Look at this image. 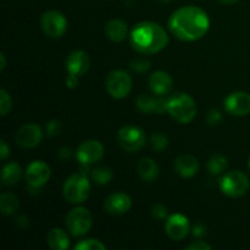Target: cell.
<instances>
[{"mask_svg": "<svg viewBox=\"0 0 250 250\" xmlns=\"http://www.w3.org/2000/svg\"><path fill=\"white\" fill-rule=\"evenodd\" d=\"M210 28L207 12L197 6H183L168 19V29L180 41L193 42L203 38Z\"/></svg>", "mask_w": 250, "mask_h": 250, "instance_id": "cell-1", "label": "cell"}, {"mask_svg": "<svg viewBox=\"0 0 250 250\" xmlns=\"http://www.w3.org/2000/svg\"><path fill=\"white\" fill-rule=\"evenodd\" d=\"M132 48L141 54L159 53L168 43V36L160 24L151 21L139 22L133 27L129 36Z\"/></svg>", "mask_w": 250, "mask_h": 250, "instance_id": "cell-2", "label": "cell"}, {"mask_svg": "<svg viewBox=\"0 0 250 250\" xmlns=\"http://www.w3.org/2000/svg\"><path fill=\"white\" fill-rule=\"evenodd\" d=\"M167 112L180 124H189L197 115V105L190 95L176 93L167 99Z\"/></svg>", "mask_w": 250, "mask_h": 250, "instance_id": "cell-3", "label": "cell"}, {"mask_svg": "<svg viewBox=\"0 0 250 250\" xmlns=\"http://www.w3.org/2000/svg\"><path fill=\"white\" fill-rule=\"evenodd\" d=\"M63 197L71 204H81L85 202L90 193V183L84 172L75 173L65 181L62 188Z\"/></svg>", "mask_w": 250, "mask_h": 250, "instance_id": "cell-4", "label": "cell"}, {"mask_svg": "<svg viewBox=\"0 0 250 250\" xmlns=\"http://www.w3.org/2000/svg\"><path fill=\"white\" fill-rule=\"evenodd\" d=\"M250 187L248 176L239 170L227 172L220 181L222 193L231 198H239L247 193Z\"/></svg>", "mask_w": 250, "mask_h": 250, "instance_id": "cell-5", "label": "cell"}, {"mask_svg": "<svg viewBox=\"0 0 250 250\" xmlns=\"http://www.w3.org/2000/svg\"><path fill=\"white\" fill-rule=\"evenodd\" d=\"M92 214L85 208H75L66 216V227L73 237H82L87 234L92 229Z\"/></svg>", "mask_w": 250, "mask_h": 250, "instance_id": "cell-6", "label": "cell"}, {"mask_svg": "<svg viewBox=\"0 0 250 250\" xmlns=\"http://www.w3.org/2000/svg\"><path fill=\"white\" fill-rule=\"evenodd\" d=\"M117 143L124 150L134 153L146 146V133L139 127L126 125L121 127L117 133Z\"/></svg>", "mask_w": 250, "mask_h": 250, "instance_id": "cell-7", "label": "cell"}, {"mask_svg": "<svg viewBox=\"0 0 250 250\" xmlns=\"http://www.w3.org/2000/svg\"><path fill=\"white\" fill-rule=\"evenodd\" d=\"M106 89L115 99L126 98L132 89L131 76L126 71H111L106 77Z\"/></svg>", "mask_w": 250, "mask_h": 250, "instance_id": "cell-8", "label": "cell"}, {"mask_svg": "<svg viewBox=\"0 0 250 250\" xmlns=\"http://www.w3.org/2000/svg\"><path fill=\"white\" fill-rule=\"evenodd\" d=\"M41 23L44 33L51 38H60L66 33V29H67V20L63 16V14L56 10H49L44 12Z\"/></svg>", "mask_w": 250, "mask_h": 250, "instance_id": "cell-9", "label": "cell"}, {"mask_svg": "<svg viewBox=\"0 0 250 250\" xmlns=\"http://www.w3.org/2000/svg\"><path fill=\"white\" fill-rule=\"evenodd\" d=\"M50 167L44 161H33L27 166L26 181L31 189H41L50 178Z\"/></svg>", "mask_w": 250, "mask_h": 250, "instance_id": "cell-10", "label": "cell"}, {"mask_svg": "<svg viewBox=\"0 0 250 250\" xmlns=\"http://www.w3.org/2000/svg\"><path fill=\"white\" fill-rule=\"evenodd\" d=\"M104 146L99 141L88 139L80 144L77 151H76V156L81 164L90 165V164L99 161L104 156Z\"/></svg>", "mask_w": 250, "mask_h": 250, "instance_id": "cell-11", "label": "cell"}, {"mask_svg": "<svg viewBox=\"0 0 250 250\" xmlns=\"http://www.w3.org/2000/svg\"><path fill=\"white\" fill-rule=\"evenodd\" d=\"M166 234L173 241H182L190 231V225L187 217L182 214H173L166 219Z\"/></svg>", "mask_w": 250, "mask_h": 250, "instance_id": "cell-12", "label": "cell"}, {"mask_svg": "<svg viewBox=\"0 0 250 250\" xmlns=\"http://www.w3.org/2000/svg\"><path fill=\"white\" fill-rule=\"evenodd\" d=\"M225 109L233 116H246L250 114V94L247 92L231 93L225 99Z\"/></svg>", "mask_w": 250, "mask_h": 250, "instance_id": "cell-13", "label": "cell"}, {"mask_svg": "<svg viewBox=\"0 0 250 250\" xmlns=\"http://www.w3.org/2000/svg\"><path fill=\"white\" fill-rule=\"evenodd\" d=\"M16 143L22 148H34L43 139V131L36 124H27L16 132Z\"/></svg>", "mask_w": 250, "mask_h": 250, "instance_id": "cell-14", "label": "cell"}, {"mask_svg": "<svg viewBox=\"0 0 250 250\" xmlns=\"http://www.w3.org/2000/svg\"><path fill=\"white\" fill-rule=\"evenodd\" d=\"M132 207V199L128 194L122 192L112 193L105 199L104 209L109 214L122 215L126 214Z\"/></svg>", "mask_w": 250, "mask_h": 250, "instance_id": "cell-15", "label": "cell"}, {"mask_svg": "<svg viewBox=\"0 0 250 250\" xmlns=\"http://www.w3.org/2000/svg\"><path fill=\"white\" fill-rule=\"evenodd\" d=\"M90 65L89 56L83 50H75L66 59V70L68 73L82 76L88 71Z\"/></svg>", "mask_w": 250, "mask_h": 250, "instance_id": "cell-16", "label": "cell"}, {"mask_svg": "<svg viewBox=\"0 0 250 250\" xmlns=\"http://www.w3.org/2000/svg\"><path fill=\"white\" fill-rule=\"evenodd\" d=\"M172 78L165 71H156V72L151 73V76L149 77V87H150L151 92L159 97L168 94L172 89Z\"/></svg>", "mask_w": 250, "mask_h": 250, "instance_id": "cell-17", "label": "cell"}, {"mask_svg": "<svg viewBox=\"0 0 250 250\" xmlns=\"http://www.w3.org/2000/svg\"><path fill=\"white\" fill-rule=\"evenodd\" d=\"M176 172L183 178H190L199 171V163L192 155H181L175 161Z\"/></svg>", "mask_w": 250, "mask_h": 250, "instance_id": "cell-18", "label": "cell"}, {"mask_svg": "<svg viewBox=\"0 0 250 250\" xmlns=\"http://www.w3.org/2000/svg\"><path fill=\"white\" fill-rule=\"evenodd\" d=\"M105 34L110 41L115 42V43H121L127 38L128 27H127L126 22L122 20L114 19L107 22L105 26Z\"/></svg>", "mask_w": 250, "mask_h": 250, "instance_id": "cell-19", "label": "cell"}, {"mask_svg": "<svg viewBox=\"0 0 250 250\" xmlns=\"http://www.w3.org/2000/svg\"><path fill=\"white\" fill-rule=\"evenodd\" d=\"M137 172L139 177L146 182H153L159 176V166L155 161L150 158H143L138 163L137 166Z\"/></svg>", "mask_w": 250, "mask_h": 250, "instance_id": "cell-20", "label": "cell"}, {"mask_svg": "<svg viewBox=\"0 0 250 250\" xmlns=\"http://www.w3.org/2000/svg\"><path fill=\"white\" fill-rule=\"evenodd\" d=\"M48 244L54 250H65L70 247V238L61 229H53L48 233Z\"/></svg>", "mask_w": 250, "mask_h": 250, "instance_id": "cell-21", "label": "cell"}, {"mask_svg": "<svg viewBox=\"0 0 250 250\" xmlns=\"http://www.w3.org/2000/svg\"><path fill=\"white\" fill-rule=\"evenodd\" d=\"M21 166L17 163H9L2 168L1 181L5 186H14L21 180Z\"/></svg>", "mask_w": 250, "mask_h": 250, "instance_id": "cell-22", "label": "cell"}, {"mask_svg": "<svg viewBox=\"0 0 250 250\" xmlns=\"http://www.w3.org/2000/svg\"><path fill=\"white\" fill-rule=\"evenodd\" d=\"M19 199L11 193H4L0 198V209H1L2 214L6 216L14 215L19 210Z\"/></svg>", "mask_w": 250, "mask_h": 250, "instance_id": "cell-23", "label": "cell"}, {"mask_svg": "<svg viewBox=\"0 0 250 250\" xmlns=\"http://www.w3.org/2000/svg\"><path fill=\"white\" fill-rule=\"evenodd\" d=\"M227 165H229L227 159L225 156L216 154V155H212L208 161V170L211 175H220V173L226 170Z\"/></svg>", "mask_w": 250, "mask_h": 250, "instance_id": "cell-24", "label": "cell"}, {"mask_svg": "<svg viewBox=\"0 0 250 250\" xmlns=\"http://www.w3.org/2000/svg\"><path fill=\"white\" fill-rule=\"evenodd\" d=\"M112 170L106 166H99L92 171V178L97 185L105 186L111 182L112 180Z\"/></svg>", "mask_w": 250, "mask_h": 250, "instance_id": "cell-25", "label": "cell"}, {"mask_svg": "<svg viewBox=\"0 0 250 250\" xmlns=\"http://www.w3.org/2000/svg\"><path fill=\"white\" fill-rule=\"evenodd\" d=\"M155 98L146 94H141L136 99V106L138 107L139 111L144 112V114H153L155 112Z\"/></svg>", "mask_w": 250, "mask_h": 250, "instance_id": "cell-26", "label": "cell"}, {"mask_svg": "<svg viewBox=\"0 0 250 250\" xmlns=\"http://www.w3.org/2000/svg\"><path fill=\"white\" fill-rule=\"evenodd\" d=\"M150 144L154 150L163 151L168 146V138L161 132H155L150 136Z\"/></svg>", "mask_w": 250, "mask_h": 250, "instance_id": "cell-27", "label": "cell"}, {"mask_svg": "<svg viewBox=\"0 0 250 250\" xmlns=\"http://www.w3.org/2000/svg\"><path fill=\"white\" fill-rule=\"evenodd\" d=\"M76 250H104L105 246L100 241L94 238L83 239V241L78 242L75 246Z\"/></svg>", "mask_w": 250, "mask_h": 250, "instance_id": "cell-28", "label": "cell"}, {"mask_svg": "<svg viewBox=\"0 0 250 250\" xmlns=\"http://www.w3.org/2000/svg\"><path fill=\"white\" fill-rule=\"evenodd\" d=\"M12 106V100L11 97L9 95V93L5 89L0 90V114L1 116H5L10 112Z\"/></svg>", "mask_w": 250, "mask_h": 250, "instance_id": "cell-29", "label": "cell"}, {"mask_svg": "<svg viewBox=\"0 0 250 250\" xmlns=\"http://www.w3.org/2000/svg\"><path fill=\"white\" fill-rule=\"evenodd\" d=\"M131 67L134 72H138V73H143L146 72V71L150 68V62L146 59H136L131 62Z\"/></svg>", "mask_w": 250, "mask_h": 250, "instance_id": "cell-30", "label": "cell"}, {"mask_svg": "<svg viewBox=\"0 0 250 250\" xmlns=\"http://www.w3.org/2000/svg\"><path fill=\"white\" fill-rule=\"evenodd\" d=\"M151 215L158 220H166L167 219V209L163 204L158 203V204H154L153 209H151Z\"/></svg>", "mask_w": 250, "mask_h": 250, "instance_id": "cell-31", "label": "cell"}, {"mask_svg": "<svg viewBox=\"0 0 250 250\" xmlns=\"http://www.w3.org/2000/svg\"><path fill=\"white\" fill-rule=\"evenodd\" d=\"M61 131V124L58 120H53L46 124V134L49 137H55L60 133Z\"/></svg>", "mask_w": 250, "mask_h": 250, "instance_id": "cell-32", "label": "cell"}, {"mask_svg": "<svg viewBox=\"0 0 250 250\" xmlns=\"http://www.w3.org/2000/svg\"><path fill=\"white\" fill-rule=\"evenodd\" d=\"M221 120H222L221 112H220L219 110H215V109L210 110L209 114H208L207 116V122L210 125V126H217V125L221 122Z\"/></svg>", "mask_w": 250, "mask_h": 250, "instance_id": "cell-33", "label": "cell"}, {"mask_svg": "<svg viewBox=\"0 0 250 250\" xmlns=\"http://www.w3.org/2000/svg\"><path fill=\"white\" fill-rule=\"evenodd\" d=\"M167 111V100L164 98H156L155 103V112L159 115H163Z\"/></svg>", "mask_w": 250, "mask_h": 250, "instance_id": "cell-34", "label": "cell"}, {"mask_svg": "<svg viewBox=\"0 0 250 250\" xmlns=\"http://www.w3.org/2000/svg\"><path fill=\"white\" fill-rule=\"evenodd\" d=\"M187 250H211V247L209 246L208 243L203 241H197V242H193L190 243L189 246L186 247Z\"/></svg>", "mask_w": 250, "mask_h": 250, "instance_id": "cell-35", "label": "cell"}, {"mask_svg": "<svg viewBox=\"0 0 250 250\" xmlns=\"http://www.w3.org/2000/svg\"><path fill=\"white\" fill-rule=\"evenodd\" d=\"M65 82H66V85H67V88L73 89V88L77 87L78 83H80V76L73 75V73H68L67 77H66V80H65Z\"/></svg>", "mask_w": 250, "mask_h": 250, "instance_id": "cell-36", "label": "cell"}, {"mask_svg": "<svg viewBox=\"0 0 250 250\" xmlns=\"http://www.w3.org/2000/svg\"><path fill=\"white\" fill-rule=\"evenodd\" d=\"M192 234L197 238H203L207 234V229H205L204 225L195 224L192 229Z\"/></svg>", "mask_w": 250, "mask_h": 250, "instance_id": "cell-37", "label": "cell"}, {"mask_svg": "<svg viewBox=\"0 0 250 250\" xmlns=\"http://www.w3.org/2000/svg\"><path fill=\"white\" fill-rule=\"evenodd\" d=\"M9 155H10V148L7 146L6 142L1 141L0 142V159H1V160H6Z\"/></svg>", "mask_w": 250, "mask_h": 250, "instance_id": "cell-38", "label": "cell"}, {"mask_svg": "<svg viewBox=\"0 0 250 250\" xmlns=\"http://www.w3.org/2000/svg\"><path fill=\"white\" fill-rule=\"evenodd\" d=\"M71 156H72V149L67 148V146L60 149V151H59V158H60L61 160H67Z\"/></svg>", "mask_w": 250, "mask_h": 250, "instance_id": "cell-39", "label": "cell"}, {"mask_svg": "<svg viewBox=\"0 0 250 250\" xmlns=\"http://www.w3.org/2000/svg\"><path fill=\"white\" fill-rule=\"evenodd\" d=\"M16 225L20 229H26L28 226V219L26 216H19L16 219Z\"/></svg>", "mask_w": 250, "mask_h": 250, "instance_id": "cell-40", "label": "cell"}, {"mask_svg": "<svg viewBox=\"0 0 250 250\" xmlns=\"http://www.w3.org/2000/svg\"><path fill=\"white\" fill-rule=\"evenodd\" d=\"M0 61H1V65H0V70H4L5 66H6V59H5L4 54H0Z\"/></svg>", "mask_w": 250, "mask_h": 250, "instance_id": "cell-41", "label": "cell"}, {"mask_svg": "<svg viewBox=\"0 0 250 250\" xmlns=\"http://www.w3.org/2000/svg\"><path fill=\"white\" fill-rule=\"evenodd\" d=\"M220 2H222V4H226V5H231V4H234V2H237L238 0H219Z\"/></svg>", "mask_w": 250, "mask_h": 250, "instance_id": "cell-42", "label": "cell"}, {"mask_svg": "<svg viewBox=\"0 0 250 250\" xmlns=\"http://www.w3.org/2000/svg\"><path fill=\"white\" fill-rule=\"evenodd\" d=\"M159 1H160V2H170V1H172V0H159Z\"/></svg>", "mask_w": 250, "mask_h": 250, "instance_id": "cell-43", "label": "cell"}, {"mask_svg": "<svg viewBox=\"0 0 250 250\" xmlns=\"http://www.w3.org/2000/svg\"><path fill=\"white\" fill-rule=\"evenodd\" d=\"M249 168H250V159H249Z\"/></svg>", "mask_w": 250, "mask_h": 250, "instance_id": "cell-44", "label": "cell"}]
</instances>
